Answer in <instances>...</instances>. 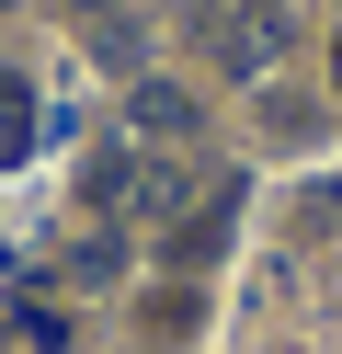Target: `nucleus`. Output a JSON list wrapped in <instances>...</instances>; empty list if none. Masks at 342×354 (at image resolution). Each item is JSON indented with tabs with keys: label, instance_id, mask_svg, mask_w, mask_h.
<instances>
[{
	"label": "nucleus",
	"instance_id": "obj_7",
	"mask_svg": "<svg viewBox=\"0 0 342 354\" xmlns=\"http://www.w3.org/2000/svg\"><path fill=\"white\" fill-rule=\"evenodd\" d=\"M126 206H137V217L182 206V171H171V160H137V171H126Z\"/></svg>",
	"mask_w": 342,
	"mask_h": 354
},
{
	"label": "nucleus",
	"instance_id": "obj_3",
	"mask_svg": "<svg viewBox=\"0 0 342 354\" xmlns=\"http://www.w3.org/2000/svg\"><path fill=\"white\" fill-rule=\"evenodd\" d=\"M228 206H240V183H217V194L171 229V263H217V252H228Z\"/></svg>",
	"mask_w": 342,
	"mask_h": 354
},
{
	"label": "nucleus",
	"instance_id": "obj_5",
	"mask_svg": "<svg viewBox=\"0 0 342 354\" xmlns=\"http://www.w3.org/2000/svg\"><path fill=\"white\" fill-rule=\"evenodd\" d=\"M263 138L308 149V138H319V103H308V92H263Z\"/></svg>",
	"mask_w": 342,
	"mask_h": 354
},
{
	"label": "nucleus",
	"instance_id": "obj_10",
	"mask_svg": "<svg viewBox=\"0 0 342 354\" xmlns=\"http://www.w3.org/2000/svg\"><path fill=\"white\" fill-rule=\"evenodd\" d=\"M68 12H80V24H103V12H126V0H68Z\"/></svg>",
	"mask_w": 342,
	"mask_h": 354
},
{
	"label": "nucleus",
	"instance_id": "obj_6",
	"mask_svg": "<svg viewBox=\"0 0 342 354\" xmlns=\"http://www.w3.org/2000/svg\"><path fill=\"white\" fill-rule=\"evenodd\" d=\"M91 57H103V69H126V80H137V57H149V35H137L126 12H103V24H91Z\"/></svg>",
	"mask_w": 342,
	"mask_h": 354
},
{
	"label": "nucleus",
	"instance_id": "obj_9",
	"mask_svg": "<svg viewBox=\"0 0 342 354\" xmlns=\"http://www.w3.org/2000/svg\"><path fill=\"white\" fill-rule=\"evenodd\" d=\"M308 229H319V240H342V183H319V194H308Z\"/></svg>",
	"mask_w": 342,
	"mask_h": 354
},
{
	"label": "nucleus",
	"instance_id": "obj_8",
	"mask_svg": "<svg viewBox=\"0 0 342 354\" xmlns=\"http://www.w3.org/2000/svg\"><path fill=\"white\" fill-rule=\"evenodd\" d=\"M114 274V240H68V286H103Z\"/></svg>",
	"mask_w": 342,
	"mask_h": 354
},
{
	"label": "nucleus",
	"instance_id": "obj_1",
	"mask_svg": "<svg viewBox=\"0 0 342 354\" xmlns=\"http://www.w3.org/2000/svg\"><path fill=\"white\" fill-rule=\"evenodd\" d=\"M182 35L205 46V69L274 80V0H182Z\"/></svg>",
	"mask_w": 342,
	"mask_h": 354
},
{
	"label": "nucleus",
	"instance_id": "obj_2",
	"mask_svg": "<svg viewBox=\"0 0 342 354\" xmlns=\"http://www.w3.org/2000/svg\"><path fill=\"white\" fill-rule=\"evenodd\" d=\"M126 126L160 138V149H182V138H194V92H182V80H137V92H126Z\"/></svg>",
	"mask_w": 342,
	"mask_h": 354
},
{
	"label": "nucleus",
	"instance_id": "obj_4",
	"mask_svg": "<svg viewBox=\"0 0 342 354\" xmlns=\"http://www.w3.org/2000/svg\"><path fill=\"white\" fill-rule=\"evenodd\" d=\"M23 149H35V80H23L12 57H0V171H12Z\"/></svg>",
	"mask_w": 342,
	"mask_h": 354
}]
</instances>
